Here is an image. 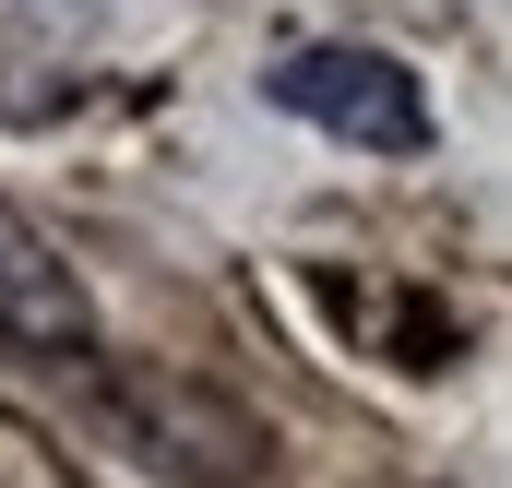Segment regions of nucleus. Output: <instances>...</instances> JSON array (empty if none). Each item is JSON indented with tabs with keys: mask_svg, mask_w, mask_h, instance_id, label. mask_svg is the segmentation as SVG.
Listing matches in <instances>:
<instances>
[{
	"mask_svg": "<svg viewBox=\"0 0 512 488\" xmlns=\"http://www.w3.org/2000/svg\"><path fill=\"white\" fill-rule=\"evenodd\" d=\"M262 96L286 120H322L346 143H370V155H417L429 143V96H417V72H393L382 48H298V60L262 72Z\"/></svg>",
	"mask_w": 512,
	"mask_h": 488,
	"instance_id": "nucleus-1",
	"label": "nucleus"
},
{
	"mask_svg": "<svg viewBox=\"0 0 512 488\" xmlns=\"http://www.w3.org/2000/svg\"><path fill=\"white\" fill-rule=\"evenodd\" d=\"M84 334H96V310H84L72 262L0 203V346L12 358H84Z\"/></svg>",
	"mask_w": 512,
	"mask_h": 488,
	"instance_id": "nucleus-2",
	"label": "nucleus"
}]
</instances>
